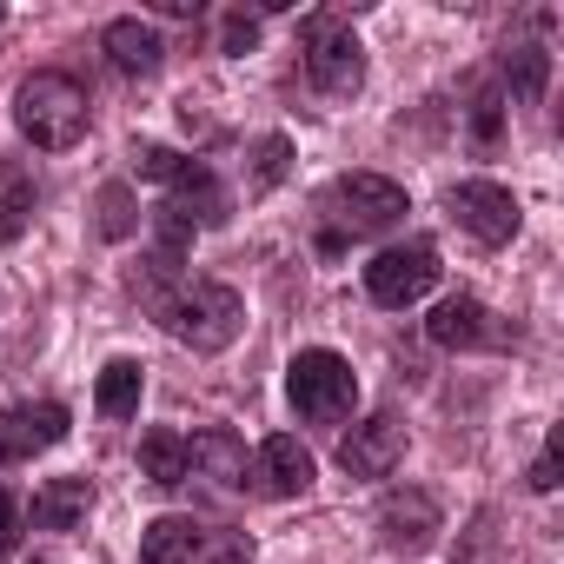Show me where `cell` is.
Wrapping results in <instances>:
<instances>
[{
  "label": "cell",
  "instance_id": "obj_1",
  "mask_svg": "<svg viewBox=\"0 0 564 564\" xmlns=\"http://www.w3.org/2000/svg\"><path fill=\"white\" fill-rule=\"evenodd\" d=\"M133 293L160 319V333H173L193 352H226L239 339V326H246V300L232 286H219V279H186L180 272V252H166V246L140 265Z\"/></svg>",
  "mask_w": 564,
  "mask_h": 564
},
{
  "label": "cell",
  "instance_id": "obj_2",
  "mask_svg": "<svg viewBox=\"0 0 564 564\" xmlns=\"http://www.w3.org/2000/svg\"><path fill=\"white\" fill-rule=\"evenodd\" d=\"M319 252H339L352 239H372V232H392L405 219V186L386 180V173H339L319 199Z\"/></svg>",
  "mask_w": 564,
  "mask_h": 564
},
{
  "label": "cell",
  "instance_id": "obj_3",
  "mask_svg": "<svg viewBox=\"0 0 564 564\" xmlns=\"http://www.w3.org/2000/svg\"><path fill=\"white\" fill-rule=\"evenodd\" d=\"M14 127L41 147V153H67L87 140V87L61 67H41L14 87Z\"/></svg>",
  "mask_w": 564,
  "mask_h": 564
},
{
  "label": "cell",
  "instance_id": "obj_4",
  "mask_svg": "<svg viewBox=\"0 0 564 564\" xmlns=\"http://www.w3.org/2000/svg\"><path fill=\"white\" fill-rule=\"evenodd\" d=\"M133 173L153 180V186H166V206H160V213H173V219H186V226H226V219H232V193L213 180V166H199V160H186V153H173V147L140 140V147H133Z\"/></svg>",
  "mask_w": 564,
  "mask_h": 564
},
{
  "label": "cell",
  "instance_id": "obj_5",
  "mask_svg": "<svg viewBox=\"0 0 564 564\" xmlns=\"http://www.w3.org/2000/svg\"><path fill=\"white\" fill-rule=\"evenodd\" d=\"M140 564H252V538L232 524L166 511L140 531Z\"/></svg>",
  "mask_w": 564,
  "mask_h": 564
},
{
  "label": "cell",
  "instance_id": "obj_6",
  "mask_svg": "<svg viewBox=\"0 0 564 564\" xmlns=\"http://www.w3.org/2000/svg\"><path fill=\"white\" fill-rule=\"evenodd\" d=\"M286 399H293V412H300L306 425H339V419H352V405H359V372H352L333 346H306V352H293V366H286Z\"/></svg>",
  "mask_w": 564,
  "mask_h": 564
},
{
  "label": "cell",
  "instance_id": "obj_7",
  "mask_svg": "<svg viewBox=\"0 0 564 564\" xmlns=\"http://www.w3.org/2000/svg\"><path fill=\"white\" fill-rule=\"evenodd\" d=\"M300 54H306V80L326 100H352L366 87V47L339 14H306L300 28Z\"/></svg>",
  "mask_w": 564,
  "mask_h": 564
},
{
  "label": "cell",
  "instance_id": "obj_8",
  "mask_svg": "<svg viewBox=\"0 0 564 564\" xmlns=\"http://www.w3.org/2000/svg\"><path fill=\"white\" fill-rule=\"evenodd\" d=\"M438 246L432 239H405V246H386L372 265H366V300L386 306V313H405L419 306L432 286H438Z\"/></svg>",
  "mask_w": 564,
  "mask_h": 564
},
{
  "label": "cell",
  "instance_id": "obj_9",
  "mask_svg": "<svg viewBox=\"0 0 564 564\" xmlns=\"http://www.w3.org/2000/svg\"><path fill=\"white\" fill-rule=\"evenodd\" d=\"M445 213H452V226H465L478 246H505L511 232H518V199H511V186H498V180H458L452 193H445Z\"/></svg>",
  "mask_w": 564,
  "mask_h": 564
},
{
  "label": "cell",
  "instance_id": "obj_10",
  "mask_svg": "<svg viewBox=\"0 0 564 564\" xmlns=\"http://www.w3.org/2000/svg\"><path fill=\"white\" fill-rule=\"evenodd\" d=\"M67 432H74V412H67L61 399L8 405V412H0V465H21V458H34V452H54Z\"/></svg>",
  "mask_w": 564,
  "mask_h": 564
},
{
  "label": "cell",
  "instance_id": "obj_11",
  "mask_svg": "<svg viewBox=\"0 0 564 564\" xmlns=\"http://www.w3.org/2000/svg\"><path fill=\"white\" fill-rule=\"evenodd\" d=\"M425 339L432 346H445V352H478V346H511V333L471 300V293H452V300H438L432 306V319H425Z\"/></svg>",
  "mask_w": 564,
  "mask_h": 564
},
{
  "label": "cell",
  "instance_id": "obj_12",
  "mask_svg": "<svg viewBox=\"0 0 564 564\" xmlns=\"http://www.w3.org/2000/svg\"><path fill=\"white\" fill-rule=\"evenodd\" d=\"M186 478H206L219 491H246L252 485V458H246V438L226 432V425H199L186 438Z\"/></svg>",
  "mask_w": 564,
  "mask_h": 564
},
{
  "label": "cell",
  "instance_id": "obj_13",
  "mask_svg": "<svg viewBox=\"0 0 564 564\" xmlns=\"http://www.w3.org/2000/svg\"><path fill=\"white\" fill-rule=\"evenodd\" d=\"M399 458H405V419H399V412H372L366 425H352V432L339 438V465H346L352 478H386Z\"/></svg>",
  "mask_w": 564,
  "mask_h": 564
},
{
  "label": "cell",
  "instance_id": "obj_14",
  "mask_svg": "<svg viewBox=\"0 0 564 564\" xmlns=\"http://www.w3.org/2000/svg\"><path fill=\"white\" fill-rule=\"evenodd\" d=\"M372 524H379V544H386V551H405V557H412V551H425V544L438 538L445 518H438L432 491H386Z\"/></svg>",
  "mask_w": 564,
  "mask_h": 564
},
{
  "label": "cell",
  "instance_id": "obj_15",
  "mask_svg": "<svg viewBox=\"0 0 564 564\" xmlns=\"http://www.w3.org/2000/svg\"><path fill=\"white\" fill-rule=\"evenodd\" d=\"M313 452L293 438V432H272L265 445H259V458H252V485L265 491V498H306L313 491Z\"/></svg>",
  "mask_w": 564,
  "mask_h": 564
},
{
  "label": "cell",
  "instance_id": "obj_16",
  "mask_svg": "<svg viewBox=\"0 0 564 564\" xmlns=\"http://www.w3.org/2000/svg\"><path fill=\"white\" fill-rule=\"evenodd\" d=\"M100 47H107V61H113L120 74H133V80L160 74V61H166L160 34H153L147 21H107V28H100Z\"/></svg>",
  "mask_w": 564,
  "mask_h": 564
},
{
  "label": "cell",
  "instance_id": "obj_17",
  "mask_svg": "<svg viewBox=\"0 0 564 564\" xmlns=\"http://www.w3.org/2000/svg\"><path fill=\"white\" fill-rule=\"evenodd\" d=\"M87 511H94V485L80 471L74 478H47L34 491V524L41 531H74V524H87Z\"/></svg>",
  "mask_w": 564,
  "mask_h": 564
},
{
  "label": "cell",
  "instance_id": "obj_18",
  "mask_svg": "<svg viewBox=\"0 0 564 564\" xmlns=\"http://www.w3.org/2000/svg\"><path fill=\"white\" fill-rule=\"evenodd\" d=\"M147 392V366L140 359H107V372L94 379V412L100 419H133Z\"/></svg>",
  "mask_w": 564,
  "mask_h": 564
},
{
  "label": "cell",
  "instance_id": "obj_19",
  "mask_svg": "<svg viewBox=\"0 0 564 564\" xmlns=\"http://www.w3.org/2000/svg\"><path fill=\"white\" fill-rule=\"evenodd\" d=\"M140 478L160 485V491L186 485V438H180L173 425H153V432L140 438Z\"/></svg>",
  "mask_w": 564,
  "mask_h": 564
},
{
  "label": "cell",
  "instance_id": "obj_20",
  "mask_svg": "<svg viewBox=\"0 0 564 564\" xmlns=\"http://www.w3.org/2000/svg\"><path fill=\"white\" fill-rule=\"evenodd\" d=\"M498 67H505V87L518 100H544V80H551V54L544 47H511Z\"/></svg>",
  "mask_w": 564,
  "mask_h": 564
},
{
  "label": "cell",
  "instance_id": "obj_21",
  "mask_svg": "<svg viewBox=\"0 0 564 564\" xmlns=\"http://www.w3.org/2000/svg\"><path fill=\"white\" fill-rule=\"evenodd\" d=\"M140 232V206H133V186L127 180H107L100 186V239H133Z\"/></svg>",
  "mask_w": 564,
  "mask_h": 564
},
{
  "label": "cell",
  "instance_id": "obj_22",
  "mask_svg": "<svg viewBox=\"0 0 564 564\" xmlns=\"http://www.w3.org/2000/svg\"><path fill=\"white\" fill-rule=\"evenodd\" d=\"M252 193H265V186H279V180H286V160H293V140L286 133H265L259 147H252Z\"/></svg>",
  "mask_w": 564,
  "mask_h": 564
},
{
  "label": "cell",
  "instance_id": "obj_23",
  "mask_svg": "<svg viewBox=\"0 0 564 564\" xmlns=\"http://www.w3.org/2000/svg\"><path fill=\"white\" fill-rule=\"evenodd\" d=\"M498 133H505V100H498V94H478V100H471V147L491 153Z\"/></svg>",
  "mask_w": 564,
  "mask_h": 564
},
{
  "label": "cell",
  "instance_id": "obj_24",
  "mask_svg": "<svg viewBox=\"0 0 564 564\" xmlns=\"http://www.w3.org/2000/svg\"><path fill=\"white\" fill-rule=\"evenodd\" d=\"M252 41H259V14H226V21H219V47H226V54H246Z\"/></svg>",
  "mask_w": 564,
  "mask_h": 564
},
{
  "label": "cell",
  "instance_id": "obj_25",
  "mask_svg": "<svg viewBox=\"0 0 564 564\" xmlns=\"http://www.w3.org/2000/svg\"><path fill=\"white\" fill-rule=\"evenodd\" d=\"M557 452H564V432L544 438V452H538V465H531V478H524L531 491H557Z\"/></svg>",
  "mask_w": 564,
  "mask_h": 564
},
{
  "label": "cell",
  "instance_id": "obj_26",
  "mask_svg": "<svg viewBox=\"0 0 564 564\" xmlns=\"http://www.w3.org/2000/svg\"><path fill=\"white\" fill-rule=\"evenodd\" d=\"M21 544V498L0 485V551H14Z\"/></svg>",
  "mask_w": 564,
  "mask_h": 564
},
{
  "label": "cell",
  "instance_id": "obj_27",
  "mask_svg": "<svg viewBox=\"0 0 564 564\" xmlns=\"http://www.w3.org/2000/svg\"><path fill=\"white\" fill-rule=\"evenodd\" d=\"M34 564H47V557H34Z\"/></svg>",
  "mask_w": 564,
  "mask_h": 564
}]
</instances>
